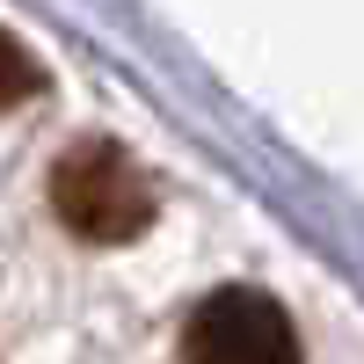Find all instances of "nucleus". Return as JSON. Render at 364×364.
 Instances as JSON below:
<instances>
[{
  "label": "nucleus",
  "mask_w": 364,
  "mask_h": 364,
  "mask_svg": "<svg viewBox=\"0 0 364 364\" xmlns=\"http://www.w3.org/2000/svg\"><path fill=\"white\" fill-rule=\"evenodd\" d=\"M51 211L73 240L124 248L154 226V182L117 139H73L51 168Z\"/></svg>",
  "instance_id": "f257e3e1"
},
{
  "label": "nucleus",
  "mask_w": 364,
  "mask_h": 364,
  "mask_svg": "<svg viewBox=\"0 0 364 364\" xmlns=\"http://www.w3.org/2000/svg\"><path fill=\"white\" fill-rule=\"evenodd\" d=\"M44 87V73H37V58H29L8 29H0V109H15L22 95H37Z\"/></svg>",
  "instance_id": "7ed1b4c3"
},
{
  "label": "nucleus",
  "mask_w": 364,
  "mask_h": 364,
  "mask_svg": "<svg viewBox=\"0 0 364 364\" xmlns=\"http://www.w3.org/2000/svg\"><path fill=\"white\" fill-rule=\"evenodd\" d=\"M182 364H306L299 328L269 291L219 284L204 306L182 321Z\"/></svg>",
  "instance_id": "f03ea898"
}]
</instances>
